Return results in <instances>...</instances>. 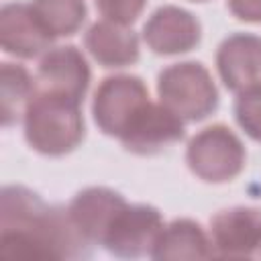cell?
Listing matches in <instances>:
<instances>
[{"label":"cell","mask_w":261,"mask_h":261,"mask_svg":"<svg viewBox=\"0 0 261 261\" xmlns=\"http://www.w3.org/2000/svg\"><path fill=\"white\" fill-rule=\"evenodd\" d=\"M92 245L73 226L67 208L47 204L24 186L0 194V253L22 259H84Z\"/></svg>","instance_id":"cell-1"},{"label":"cell","mask_w":261,"mask_h":261,"mask_svg":"<svg viewBox=\"0 0 261 261\" xmlns=\"http://www.w3.org/2000/svg\"><path fill=\"white\" fill-rule=\"evenodd\" d=\"M22 126L24 141L33 151L47 157H63L84 141L82 102L37 88L24 110Z\"/></svg>","instance_id":"cell-2"},{"label":"cell","mask_w":261,"mask_h":261,"mask_svg":"<svg viewBox=\"0 0 261 261\" xmlns=\"http://www.w3.org/2000/svg\"><path fill=\"white\" fill-rule=\"evenodd\" d=\"M159 102L184 122H200L218 108V90L208 67L200 61H179L157 75Z\"/></svg>","instance_id":"cell-3"},{"label":"cell","mask_w":261,"mask_h":261,"mask_svg":"<svg viewBox=\"0 0 261 261\" xmlns=\"http://www.w3.org/2000/svg\"><path fill=\"white\" fill-rule=\"evenodd\" d=\"M245 161V145L226 124H210L198 130L186 147L190 171L206 184L232 181L243 171Z\"/></svg>","instance_id":"cell-4"},{"label":"cell","mask_w":261,"mask_h":261,"mask_svg":"<svg viewBox=\"0 0 261 261\" xmlns=\"http://www.w3.org/2000/svg\"><path fill=\"white\" fill-rule=\"evenodd\" d=\"M149 102V88L139 75L116 73L104 77L96 88L92 116L104 135L120 139L137 112Z\"/></svg>","instance_id":"cell-5"},{"label":"cell","mask_w":261,"mask_h":261,"mask_svg":"<svg viewBox=\"0 0 261 261\" xmlns=\"http://www.w3.org/2000/svg\"><path fill=\"white\" fill-rule=\"evenodd\" d=\"M161 212L151 204H126L112 220L102 247L120 259H139L149 255L163 230Z\"/></svg>","instance_id":"cell-6"},{"label":"cell","mask_w":261,"mask_h":261,"mask_svg":"<svg viewBox=\"0 0 261 261\" xmlns=\"http://www.w3.org/2000/svg\"><path fill=\"white\" fill-rule=\"evenodd\" d=\"M186 135L184 120L161 102L145 104L120 135V143L135 155H157L179 143Z\"/></svg>","instance_id":"cell-7"},{"label":"cell","mask_w":261,"mask_h":261,"mask_svg":"<svg viewBox=\"0 0 261 261\" xmlns=\"http://www.w3.org/2000/svg\"><path fill=\"white\" fill-rule=\"evenodd\" d=\"M210 243L216 257H253L261 249V208L218 210L210 218Z\"/></svg>","instance_id":"cell-8"},{"label":"cell","mask_w":261,"mask_h":261,"mask_svg":"<svg viewBox=\"0 0 261 261\" xmlns=\"http://www.w3.org/2000/svg\"><path fill=\"white\" fill-rule=\"evenodd\" d=\"M200 20L175 4L159 6L143 24V41L155 55H181L200 45Z\"/></svg>","instance_id":"cell-9"},{"label":"cell","mask_w":261,"mask_h":261,"mask_svg":"<svg viewBox=\"0 0 261 261\" xmlns=\"http://www.w3.org/2000/svg\"><path fill=\"white\" fill-rule=\"evenodd\" d=\"M90 65L75 45L51 47L47 53H43L35 73L39 90L63 94L77 102H84L90 88Z\"/></svg>","instance_id":"cell-10"},{"label":"cell","mask_w":261,"mask_h":261,"mask_svg":"<svg viewBox=\"0 0 261 261\" xmlns=\"http://www.w3.org/2000/svg\"><path fill=\"white\" fill-rule=\"evenodd\" d=\"M126 204L128 202L124 200V196L116 190L104 186H90L80 190L71 198V202L67 204V214L88 245L102 247V241L112 220Z\"/></svg>","instance_id":"cell-11"},{"label":"cell","mask_w":261,"mask_h":261,"mask_svg":"<svg viewBox=\"0 0 261 261\" xmlns=\"http://www.w3.org/2000/svg\"><path fill=\"white\" fill-rule=\"evenodd\" d=\"M53 37L41 24L31 2H6L0 10V45L4 53L33 59L51 49Z\"/></svg>","instance_id":"cell-12"},{"label":"cell","mask_w":261,"mask_h":261,"mask_svg":"<svg viewBox=\"0 0 261 261\" xmlns=\"http://www.w3.org/2000/svg\"><path fill=\"white\" fill-rule=\"evenodd\" d=\"M216 69L226 90L239 94L261 84V37L232 33L216 49Z\"/></svg>","instance_id":"cell-13"},{"label":"cell","mask_w":261,"mask_h":261,"mask_svg":"<svg viewBox=\"0 0 261 261\" xmlns=\"http://www.w3.org/2000/svg\"><path fill=\"white\" fill-rule=\"evenodd\" d=\"M84 45L102 67H126L139 59V37L128 24L96 20L84 35Z\"/></svg>","instance_id":"cell-14"},{"label":"cell","mask_w":261,"mask_h":261,"mask_svg":"<svg viewBox=\"0 0 261 261\" xmlns=\"http://www.w3.org/2000/svg\"><path fill=\"white\" fill-rule=\"evenodd\" d=\"M153 259H202L214 257L210 234L192 218H175L163 226L153 251Z\"/></svg>","instance_id":"cell-15"},{"label":"cell","mask_w":261,"mask_h":261,"mask_svg":"<svg viewBox=\"0 0 261 261\" xmlns=\"http://www.w3.org/2000/svg\"><path fill=\"white\" fill-rule=\"evenodd\" d=\"M0 80H2L0 82L2 126H12L24 116V110L37 92V80H35V75H31V71L24 65L10 63V61L2 63Z\"/></svg>","instance_id":"cell-16"},{"label":"cell","mask_w":261,"mask_h":261,"mask_svg":"<svg viewBox=\"0 0 261 261\" xmlns=\"http://www.w3.org/2000/svg\"><path fill=\"white\" fill-rule=\"evenodd\" d=\"M31 6L53 39L75 35L88 16L84 0H31Z\"/></svg>","instance_id":"cell-17"},{"label":"cell","mask_w":261,"mask_h":261,"mask_svg":"<svg viewBox=\"0 0 261 261\" xmlns=\"http://www.w3.org/2000/svg\"><path fill=\"white\" fill-rule=\"evenodd\" d=\"M234 120L247 137L261 143V84H255L237 94Z\"/></svg>","instance_id":"cell-18"},{"label":"cell","mask_w":261,"mask_h":261,"mask_svg":"<svg viewBox=\"0 0 261 261\" xmlns=\"http://www.w3.org/2000/svg\"><path fill=\"white\" fill-rule=\"evenodd\" d=\"M98 12L106 20H114L120 24H133L141 12L145 10L147 0H94Z\"/></svg>","instance_id":"cell-19"},{"label":"cell","mask_w":261,"mask_h":261,"mask_svg":"<svg viewBox=\"0 0 261 261\" xmlns=\"http://www.w3.org/2000/svg\"><path fill=\"white\" fill-rule=\"evenodd\" d=\"M226 6L234 18L261 24V0H226Z\"/></svg>","instance_id":"cell-20"},{"label":"cell","mask_w":261,"mask_h":261,"mask_svg":"<svg viewBox=\"0 0 261 261\" xmlns=\"http://www.w3.org/2000/svg\"><path fill=\"white\" fill-rule=\"evenodd\" d=\"M192 2H206V0H192Z\"/></svg>","instance_id":"cell-21"}]
</instances>
